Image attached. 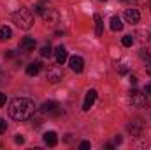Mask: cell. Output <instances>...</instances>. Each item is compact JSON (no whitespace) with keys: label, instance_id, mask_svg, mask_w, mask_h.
<instances>
[{"label":"cell","instance_id":"obj_13","mask_svg":"<svg viewBox=\"0 0 151 150\" xmlns=\"http://www.w3.org/2000/svg\"><path fill=\"white\" fill-rule=\"evenodd\" d=\"M35 39L34 37H23L19 41V48L23 50V51H34V48H35Z\"/></svg>","mask_w":151,"mask_h":150},{"label":"cell","instance_id":"obj_16","mask_svg":"<svg viewBox=\"0 0 151 150\" xmlns=\"http://www.w3.org/2000/svg\"><path fill=\"white\" fill-rule=\"evenodd\" d=\"M109 23H111V30H113V32H119V30L123 28V23H121V20H119L118 16H113Z\"/></svg>","mask_w":151,"mask_h":150},{"label":"cell","instance_id":"obj_28","mask_svg":"<svg viewBox=\"0 0 151 150\" xmlns=\"http://www.w3.org/2000/svg\"><path fill=\"white\" fill-rule=\"evenodd\" d=\"M146 73L151 76V62H148V64H146Z\"/></svg>","mask_w":151,"mask_h":150},{"label":"cell","instance_id":"obj_24","mask_svg":"<svg viewBox=\"0 0 151 150\" xmlns=\"http://www.w3.org/2000/svg\"><path fill=\"white\" fill-rule=\"evenodd\" d=\"M90 147H91V143H90V141H83V143L79 145V149H81V150H88Z\"/></svg>","mask_w":151,"mask_h":150},{"label":"cell","instance_id":"obj_10","mask_svg":"<svg viewBox=\"0 0 151 150\" xmlns=\"http://www.w3.org/2000/svg\"><path fill=\"white\" fill-rule=\"evenodd\" d=\"M125 20H127L128 23L135 25V23H139V20H141V12H139L137 9H125Z\"/></svg>","mask_w":151,"mask_h":150},{"label":"cell","instance_id":"obj_25","mask_svg":"<svg viewBox=\"0 0 151 150\" xmlns=\"http://www.w3.org/2000/svg\"><path fill=\"white\" fill-rule=\"evenodd\" d=\"M5 101H7V99H5V94H4V92H0V108H4V106H5Z\"/></svg>","mask_w":151,"mask_h":150},{"label":"cell","instance_id":"obj_5","mask_svg":"<svg viewBox=\"0 0 151 150\" xmlns=\"http://www.w3.org/2000/svg\"><path fill=\"white\" fill-rule=\"evenodd\" d=\"M40 113H42V115H49V117L60 115V106H58V103H55V101H46V103L40 106Z\"/></svg>","mask_w":151,"mask_h":150},{"label":"cell","instance_id":"obj_20","mask_svg":"<svg viewBox=\"0 0 151 150\" xmlns=\"http://www.w3.org/2000/svg\"><path fill=\"white\" fill-rule=\"evenodd\" d=\"M141 58H144V60H148V62H151V53L148 51V50H141Z\"/></svg>","mask_w":151,"mask_h":150},{"label":"cell","instance_id":"obj_7","mask_svg":"<svg viewBox=\"0 0 151 150\" xmlns=\"http://www.w3.org/2000/svg\"><path fill=\"white\" fill-rule=\"evenodd\" d=\"M40 16H42V20H44L46 23H49V25H55V23H58V20H60V14H58L56 9H44V12H42Z\"/></svg>","mask_w":151,"mask_h":150},{"label":"cell","instance_id":"obj_30","mask_svg":"<svg viewBox=\"0 0 151 150\" xmlns=\"http://www.w3.org/2000/svg\"><path fill=\"white\" fill-rule=\"evenodd\" d=\"M123 2H128V0H123Z\"/></svg>","mask_w":151,"mask_h":150},{"label":"cell","instance_id":"obj_23","mask_svg":"<svg viewBox=\"0 0 151 150\" xmlns=\"http://www.w3.org/2000/svg\"><path fill=\"white\" fill-rule=\"evenodd\" d=\"M44 9H46V7H44V5H42V4H37V5H35V7H34V11H35V12H37V14H42V12H44Z\"/></svg>","mask_w":151,"mask_h":150},{"label":"cell","instance_id":"obj_29","mask_svg":"<svg viewBox=\"0 0 151 150\" xmlns=\"http://www.w3.org/2000/svg\"><path fill=\"white\" fill-rule=\"evenodd\" d=\"M119 143H121V136H116L114 138V145H119Z\"/></svg>","mask_w":151,"mask_h":150},{"label":"cell","instance_id":"obj_6","mask_svg":"<svg viewBox=\"0 0 151 150\" xmlns=\"http://www.w3.org/2000/svg\"><path fill=\"white\" fill-rule=\"evenodd\" d=\"M130 104L134 108H144L146 106V95L141 94L139 90H132L130 92Z\"/></svg>","mask_w":151,"mask_h":150},{"label":"cell","instance_id":"obj_15","mask_svg":"<svg viewBox=\"0 0 151 150\" xmlns=\"http://www.w3.org/2000/svg\"><path fill=\"white\" fill-rule=\"evenodd\" d=\"M40 67H42L40 62H32L30 66H27V74L28 76H37L39 71H40Z\"/></svg>","mask_w":151,"mask_h":150},{"label":"cell","instance_id":"obj_12","mask_svg":"<svg viewBox=\"0 0 151 150\" xmlns=\"http://www.w3.org/2000/svg\"><path fill=\"white\" fill-rule=\"evenodd\" d=\"M42 140H44V145H47V147H56V145H58V136H56L55 131L44 133V134H42Z\"/></svg>","mask_w":151,"mask_h":150},{"label":"cell","instance_id":"obj_11","mask_svg":"<svg viewBox=\"0 0 151 150\" xmlns=\"http://www.w3.org/2000/svg\"><path fill=\"white\" fill-rule=\"evenodd\" d=\"M55 57H56V62H58V66H63L67 60H69V55H67V50H65V46H58L56 50H55Z\"/></svg>","mask_w":151,"mask_h":150},{"label":"cell","instance_id":"obj_4","mask_svg":"<svg viewBox=\"0 0 151 150\" xmlns=\"http://www.w3.org/2000/svg\"><path fill=\"white\" fill-rule=\"evenodd\" d=\"M62 78H63V71L58 66H51L46 73V79L51 83H58V81H62Z\"/></svg>","mask_w":151,"mask_h":150},{"label":"cell","instance_id":"obj_2","mask_svg":"<svg viewBox=\"0 0 151 150\" xmlns=\"http://www.w3.org/2000/svg\"><path fill=\"white\" fill-rule=\"evenodd\" d=\"M12 21L16 23L18 28H21V30H28V28L34 27L35 18H34V12H32L28 7H21V9H18V11L12 14Z\"/></svg>","mask_w":151,"mask_h":150},{"label":"cell","instance_id":"obj_19","mask_svg":"<svg viewBox=\"0 0 151 150\" xmlns=\"http://www.w3.org/2000/svg\"><path fill=\"white\" fill-rule=\"evenodd\" d=\"M121 44H123V46H127V48H130V46L134 44V37H132V36H123Z\"/></svg>","mask_w":151,"mask_h":150},{"label":"cell","instance_id":"obj_17","mask_svg":"<svg viewBox=\"0 0 151 150\" xmlns=\"http://www.w3.org/2000/svg\"><path fill=\"white\" fill-rule=\"evenodd\" d=\"M12 37V30L9 27H0V41H9Z\"/></svg>","mask_w":151,"mask_h":150},{"label":"cell","instance_id":"obj_26","mask_svg":"<svg viewBox=\"0 0 151 150\" xmlns=\"http://www.w3.org/2000/svg\"><path fill=\"white\" fill-rule=\"evenodd\" d=\"M144 94L146 95H151V83H146L144 85Z\"/></svg>","mask_w":151,"mask_h":150},{"label":"cell","instance_id":"obj_3","mask_svg":"<svg viewBox=\"0 0 151 150\" xmlns=\"http://www.w3.org/2000/svg\"><path fill=\"white\" fill-rule=\"evenodd\" d=\"M127 131H128L134 138H139V136L142 134V131H144V122H142L141 118H135V120H132V122L127 125Z\"/></svg>","mask_w":151,"mask_h":150},{"label":"cell","instance_id":"obj_8","mask_svg":"<svg viewBox=\"0 0 151 150\" xmlns=\"http://www.w3.org/2000/svg\"><path fill=\"white\" fill-rule=\"evenodd\" d=\"M97 90L95 88H90L88 92H86V95H84V103H83V110L84 111H90V108L95 104V101H97Z\"/></svg>","mask_w":151,"mask_h":150},{"label":"cell","instance_id":"obj_18","mask_svg":"<svg viewBox=\"0 0 151 150\" xmlns=\"http://www.w3.org/2000/svg\"><path fill=\"white\" fill-rule=\"evenodd\" d=\"M51 53H53V51H51V46H49V44H44V46L40 48V57L46 58V57H51Z\"/></svg>","mask_w":151,"mask_h":150},{"label":"cell","instance_id":"obj_22","mask_svg":"<svg viewBox=\"0 0 151 150\" xmlns=\"http://www.w3.org/2000/svg\"><path fill=\"white\" fill-rule=\"evenodd\" d=\"M14 141H16L18 145H23V143H25V138H23V134H16V138H14Z\"/></svg>","mask_w":151,"mask_h":150},{"label":"cell","instance_id":"obj_1","mask_svg":"<svg viewBox=\"0 0 151 150\" xmlns=\"http://www.w3.org/2000/svg\"><path fill=\"white\" fill-rule=\"evenodd\" d=\"M9 115L18 122H25V120H28L35 115V104H34L32 99L16 97L9 104Z\"/></svg>","mask_w":151,"mask_h":150},{"label":"cell","instance_id":"obj_14","mask_svg":"<svg viewBox=\"0 0 151 150\" xmlns=\"http://www.w3.org/2000/svg\"><path fill=\"white\" fill-rule=\"evenodd\" d=\"M95 36L97 37H102L104 34V21H102V16L100 14H95Z\"/></svg>","mask_w":151,"mask_h":150},{"label":"cell","instance_id":"obj_27","mask_svg":"<svg viewBox=\"0 0 151 150\" xmlns=\"http://www.w3.org/2000/svg\"><path fill=\"white\" fill-rule=\"evenodd\" d=\"M128 81H130L132 85H135V83H137V78H135L134 74H130V78H128Z\"/></svg>","mask_w":151,"mask_h":150},{"label":"cell","instance_id":"obj_9","mask_svg":"<svg viewBox=\"0 0 151 150\" xmlns=\"http://www.w3.org/2000/svg\"><path fill=\"white\" fill-rule=\"evenodd\" d=\"M69 67H70L74 73H83V69H84V60H83L79 55H74V57L69 58Z\"/></svg>","mask_w":151,"mask_h":150},{"label":"cell","instance_id":"obj_21","mask_svg":"<svg viewBox=\"0 0 151 150\" xmlns=\"http://www.w3.org/2000/svg\"><path fill=\"white\" fill-rule=\"evenodd\" d=\"M5 131H7V122L4 118H0V134H4Z\"/></svg>","mask_w":151,"mask_h":150},{"label":"cell","instance_id":"obj_31","mask_svg":"<svg viewBox=\"0 0 151 150\" xmlns=\"http://www.w3.org/2000/svg\"><path fill=\"white\" fill-rule=\"evenodd\" d=\"M102 2H106V0H102Z\"/></svg>","mask_w":151,"mask_h":150}]
</instances>
